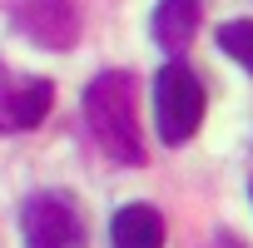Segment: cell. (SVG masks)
Listing matches in <instances>:
<instances>
[{"label":"cell","instance_id":"cell-1","mask_svg":"<svg viewBox=\"0 0 253 248\" xmlns=\"http://www.w3.org/2000/svg\"><path fill=\"white\" fill-rule=\"evenodd\" d=\"M84 124L114 164H144L139 114H134V75H124V70L94 75L84 89Z\"/></svg>","mask_w":253,"mask_h":248},{"label":"cell","instance_id":"cell-2","mask_svg":"<svg viewBox=\"0 0 253 248\" xmlns=\"http://www.w3.org/2000/svg\"><path fill=\"white\" fill-rule=\"evenodd\" d=\"M154 119H159V139L169 149L189 144L194 129L204 124V84L184 60H169L159 70V80H154Z\"/></svg>","mask_w":253,"mask_h":248},{"label":"cell","instance_id":"cell-3","mask_svg":"<svg viewBox=\"0 0 253 248\" xmlns=\"http://www.w3.org/2000/svg\"><path fill=\"white\" fill-rule=\"evenodd\" d=\"M20 233L25 248H89L84 218L65 194H35L20 213Z\"/></svg>","mask_w":253,"mask_h":248},{"label":"cell","instance_id":"cell-4","mask_svg":"<svg viewBox=\"0 0 253 248\" xmlns=\"http://www.w3.org/2000/svg\"><path fill=\"white\" fill-rule=\"evenodd\" d=\"M55 84L50 80H20L0 94V129H35V124L50 114Z\"/></svg>","mask_w":253,"mask_h":248},{"label":"cell","instance_id":"cell-5","mask_svg":"<svg viewBox=\"0 0 253 248\" xmlns=\"http://www.w3.org/2000/svg\"><path fill=\"white\" fill-rule=\"evenodd\" d=\"M114 248H164V218L154 204H124L109 223Z\"/></svg>","mask_w":253,"mask_h":248},{"label":"cell","instance_id":"cell-6","mask_svg":"<svg viewBox=\"0 0 253 248\" xmlns=\"http://www.w3.org/2000/svg\"><path fill=\"white\" fill-rule=\"evenodd\" d=\"M20 25L40 45H70L75 40V10H70V0H25V5H20Z\"/></svg>","mask_w":253,"mask_h":248},{"label":"cell","instance_id":"cell-7","mask_svg":"<svg viewBox=\"0 0 253 248\" xmlns=\"http://www.w3.org/2000/svg\"><path fill=\"white\" fill-rule=\"evenodd\" d=\"M194 35H199V0H159V10H154V40L169 55H179Z\"/></svg>","mask_w":253,"mask_h":248},{"label":"cell","instance_id":"cell-8","mask_svg":"<svg viewBox=\"0 0 253 248\" xmlns=\"http://www.w3.org/2000/svg\"><path fill=\"white\" fill-rule=\"evenodd\" d=\"M218 45L228 60H238L243 70H253V20H228L218 30Z\"/></svg>","mask_w":253,"mask_h":248},{"label":"cell","instance_id":"cell-9","mask_svg":"<svg viewBox=\"0 0 253 248\" xmlns=\"http://www.w3.org/2000/svg\"><path fill=\"white\" fill-rule=\"evenodd\" d=\"M248 199H253V179H248Z\"/></svg>","mask_w":253,"mask_h":248}]
</instances>
